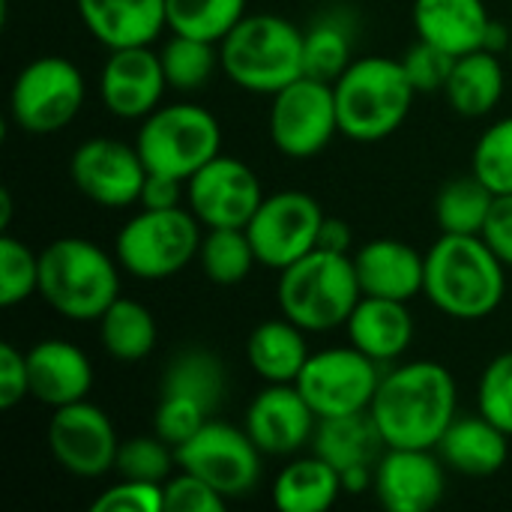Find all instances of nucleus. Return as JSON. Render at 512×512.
I'll return each instance as SVG.
<instances>
[{
  "instance_id": "obj_11",
  "label": "nucleus",
  "mask_w": 512,
  "mask_h": 512,
  "mask_svg": "<svg viewBox=\"0 0 512 512\" xmlns=\"http://www.w3.org/2000/svg\"><path fill=\"white\" fill-rule=\"evenodd\" d=\"M174 453H177V468L207 480L228 501L243 498L258 486L264 453L249 438L246 429H237L231 423L207 420Z\"/></svg>"
},
{
  "instance_id": "obj_44",
  "label": "nucleus",
  "mask_w": 512,
  "mask_h": 512,
  "mask_svg": "<svg viewBox=\"0 0 512 512\" xmlns=\"http://www.w3.org/2000/svg\"><path fill=\"white\" fill-rule=\"evenodd\" d=\"M30 396V375H27V354L18 351L12 342L0 345V408L9 411Z\"/></svg>"
},
{
  "instance_id": "obj_45",
  "label": "nucleus",
  "mask_w": 512,
  "mask_h": 512,
  "mask_svg": "<svg viewBox=\"0 0 512 512\" xmlns=\"http://www.w3.org/2000/svg\"><path fill=\"white\" fill-rule=\"evenodd\" d=\"M492 252L512 267V195H498L495 204H492V213L486 219V228L480 234Z\"/></svg>"
},
{
  "instance_id": "obj_38",
  "label": "nucleus",
  "mask_w": 512,
  "mask_h": 512,
  "mask_svg": "<svg viewBox=\"0 0 512 512\" xmlns=\"http://www.w3.org/2000/svg\"><path fill=\"white\" fill-rule=\"evenodd\" d=\"M177 453L168 441L153 435H138L120 444L114 471L126 480H144V483H165L174 474Z\"/></svg>"
},
{
  "instance_id": "obj_18",
  "label": "nucleus",
  "mask_w": 512,
  "mask_h": 512,
  "mask_svg": "<svg viewBox=\"0 0 512 512\" xmlns=\"http://www.w3.org/2000/svg\"><path fill=\"white\" fill-rule=\"evenodd\" d=\"M444 459L435 450L384 447L375 462V495L390 512H429L444 498Z\"/></svg>"
},
{
  "instance_id": "obj_41",
  "label": "nucleus",
  "mask_w": 512,
  "mask_h": 512,
  "mask_svg": "<svg viewBox=\"0 0 512 512\" xmlns=\"http://www.w3.org/2000/svg\"><path fill=\"white\" fill-rule=\"evenodd\" d=\"M165 512H225L228 498L219 495L207 480L189 474L180 468V474H171L165 483Z\"/></svg>"
},
{
  "instance_id": "obj_26",
  "label": "nucleus",
  "mask_w": 512,
  "mask_h": 512,
  "mask_svg": "<svg viewBox=\"0 0 512 512\" xmlns=\"http://www.w3.org/2000/svg\"><path fill=\"white\" fill-rule=\"evenodd\" d=\"M435 450L447 468L465 477H492L510 459V435L483 414L456 417Z\"/></svg>"
},
{
  "instance_id": "obj_7",
  "label": "nucleus",
  "mask_w": 512,
  "mask_h": 512,
  "mask_svg": "<svg viewBox=\"0 0 512 512\" xmlns=\"http://www.w3.org/2000/svg\"><path fill=\"white\" fill-rule=\"evenodd\" d=\"M201 249V222L189 207L147 210L132 216L114 243L117 261L126 273L144 282L177 276Z\"/></svg>"
},
{
  "instance_id": "obj_27",
  "label": "nucleus",
  "mask_w": 512,
  "mask_h": 512,
  "mask_svg": "<svg viewBox=\"0 0 512 512\" xmlns=\"http://www.w3.org/2000/svg\"><path fill=\"white\" fill-rule=\"evenodd\" d=\"M303 333L306 330L285 315L261 321L246 339V360L252 372L267 384H294L309 360Z\"/></svg>"
},
{
  "instance_id": "obj_24",
  "label": "nucleus",
  "mask_w": 512,
  "mask_h": 512,
  "mask_svg": "<svg viewBox=\"0 0 512 512\" xmlns=\"http://www.w3.org/2000/svg\"><path fill=\"white\" fill-rule=\"evenodd\" d=\"M348 342L375 363L399 360L414 342V318L408 303L387 297H360L348 324Z\"/></svg>"
},
{
  "instance_id": "obj_20",
  "label": "nucleus",
  "mask_w": 512,
  "mask_h": 512,
  "mask_svg": "<svg viewBox=\"0 0 512 512\" xmlns=\"http://www.w3.org/2000/svg\"><path fill=\"white\" fill-rule=\"evenodd\" d=\"M318 426V414L297 384H270L246 411V432L267 456H291L303 450Z\"/></svg>"
},
{
  "instance_id": "obj_32",
  "label": "nucleus",
  "mask_w": 512,
  "mask_h": 512,
  "mask_svg": "<svg viewBox=\"0 0 512 512\" xmlns=\"http://www.w3.org/2000/svg\"><path fill=\"white\" fill-rule=\"evenodd\" d=\"M354 51V24L345 12H330L303 30V60L306 75L321 81H336L351 66Z\"/></svg>"
},
{
  "instance_id": "obj_33",
  "label": "nucleus",
  "mask_w": 512,
  "mask_h": 512,
  "mask_svg": "<svg viewBox=\"0 0 512 512\" xmlns=\"http://www.w3.org/2000/svg\"><path fill=\"white\" fill-rule=\"evenodd\" d=\"M495 192L471 171L468 177L450 180L435 201V219L441 234H474L480 237L495 204Z\"/></svg>"
},
{
  "instance_id": "obj_4",
  "label": "nucleus",
  "mask_w": 512,
  "mask_h": 512,
  "mask_svg": "<svg viewBox=\"0 0 512 512\" xmlns=\"http://www.w3.org/2000/svg\"><path fill=\"white\" fill-rule=\"evenodd\" d=\"M120 261L84 237H60L39 252V297L63 318L99 321L120 297Z\"/></svg>"
},
{
  "instance_id": "obj_2",
  "label": "nucleus",
  "mask_w": 512,
  "mask_h": 512,
  "mask_svg": "<svg viewBox=\"0 0 512 512\" xmlns=\"http://www.w3.org/2000/svg\"><path fill=\"white\" fill-rule=\"evenodd\" d=\"M504 267L507 264L483 237L441 234V240L426 252L423 294L438 312L456 321H480L504 303Z\"/></svg>"
},
{
  "instance_id": "obj_1",
  "label": "nucleus",
  "mask_w": 512,
  "mask_h": 512,
  "mask_svg": "<svg viewBox=\"0 0 512 512\" xmlns=\"http://www.w3.org/2000/svg\"><path fill=\"white\" fill-rule=\"evenodd\" d=\"M456 378L435 360H411L381 375L369 414L387 447L435 450L456 420Z\"/></svg>"
},
{
  "instance_id": "obj_31",
  "label": "nucleus",
  "mask_w": 512,
  "mask_h": 512,
  "mask_svg": "<svg viewBox=\"0 0 512 512\" xmlns=\"http://www.w3.org/2000/svg\"><path fill=\"white\" fill-rule=\"evenodd\" d=\"M99 339L108 357L120 363H138L153 354L159 330L153 312L129 297H117L99 315Z\"/></svg>"
},
{
  "instance_id": "obj_36",
  "label": "nucleus",
  "mask_w": 512,
  "mask_h": 512,
  "mask_svg": "<svg viewBox=\"0 0 512 512\" xmlns=\"http://www.w3.org/2000/svg\"><path fill=\"white\" fill-rule=\"evenodd\" d=\"M159 57H162L168 87L174 90H201L213 78L216 66H222L219 42H207V39H195L183 33H171Z\"/></svg>"
},
{
  "instance_id": "obj_47",
  "label": "nucleus",
  "mask_w": 512,
  "mask_h": 512,
  "mask_svg": "<svg viewBox=\"0 0 512 512\" xmlns=\"http://www.w3.org/2000/svg\"><path fill=\"white\" fill-rule=\"evenodd\" d=\"M351 243H354L351 225H348L345 219L324 216L321 231H318V246H315V249H327V252H342V255H348V252H351Z\"/></svg>"
},
{
  "instance_id": "obj_39",
  "label": "nucleus",
  "mask_w": 512,
  "mask_h": 512,
  "mask_svg": "<svg viewBox=\"0 0 512 512\" xmlns=\"http://www.w3.org/2000/svg\"><path fill=\"white\" fill-rule=\"evenodd\" d=\"M471 171L495 192V195H512V117L492 123L471 159Z\"/></svg>"
},
{
  "instance_id": "obj_40",
  "label": "nucleus",
  "mask_w": 512,
  "mask_h": 512,
  "mask_svg": "<svg viewBox=\"0 0 512 512\" xmlns=\"http://www.w3.org/2000/svg\"><path fill=\"white\" fill-rule=\"evenodd\" d=\"M477 408L486 420L504 429L512 438V351L498 354L480 378Z\"/></svg>"
},
{
  "instance_id": "obj_13",
  "label": "nucleus",
  "mask_w": 512,
  "mask_h": 512,
  "mask_svg": "<svg viewBox=\"0 0 512 512\" xmlns=\"http://www.w3.org/2000/svg\"><path fill=\"white\" fill-rule=\"evenodd\" d=\"M381 363L348 348H327L309 354L300 378L294 381L303 399L312 405V411L321 417H342V414H360L369 411L378 384H381Z\"/></svg>"
},
{
  "instance_id": "obj_46",
  "label": "nucleus",
  "mask_w": 512,
  "mask_h": 512,
  "mask_svg": "<svg viewBox=\"0 0 512 512\" xmlns=\"http://www.w3.org/2000/svg\"><path fill=\"white\" fill-rule=\"evenodd\" d=\"M183 183H186V180H180V177H168V174L147 171V180H144V189H141L138 204H141V207H147V210H168V207H180Z\"/></svg>"
},
{
  "instance_id": "obj_48",
  "label": "nucleus",
  "mask_w": 512,
  "mask_h": 512,
  "mask_svg": "<svg viewBox=\"0 0 512 512\" xmlns=\"http://www.w3.org/2000/svg\"><path fill=\"white\" fill-rule=\"evenodd\" d=\"M510 27H504L501 21L492 18L489 30H486V42H483V51H492V54H501L504 48H510Z\"/></svg>"
},
{
  "instance_id": "obj_17",
  "label": "nucleus",
  "mask_w": 512,
  "mask_h": 512,
  "mask_svg": "<svg viewBox=\"0 0 512 512\" xmlns=\"http://www.w3.org/2000/svg\"><path fill=\"white\" fill-rule=\"evenodd\" d=\"M69 174L84 198L99 207L120 210L138 204L147 180V165L135 144H123L114 138H90L72 153Z\"/></svg>"
},
{
  "instance_id": "obj_12",
  "label": "nucleus",
  "mask_w": 512,
  "mask_h": 512,
  "mask_svg": "<svg viewBox=\"0 0 512 512\" xmlns=\"http://www.w3.org/2000/svg\"><path fill=\"white\" fill-rule=\"evenodd\" d=\"M339 132L336 93L330 81L300 75L279 93L270 105V138L288 159L318 156Z\"/></svg>"
},
{
  "instance_id": "obj_50",
  "label": "nucleus",
  "mask_w": 512,
  "mask_h": 512,
  "mask_svg": "<svg viewBox=\"0 0 512 512\" xmlns=\"http://www.w3.org/2000/svg\"><path fill=\"white\" fill-rule=\"evenodd\" d=\"M507 51H510V57H512V36H510V48H507Z\"/></svg>"
},
{
  "instance_id": "obj_5",
  "label": "nucleus",
  "mask_w": 512,
  "mask_h": 512,
  "mask_svg": "<svg viewBox=\"0 0 512 512\" xmlns=\"http://www.w3.org/2000/svg\"><path fill=\"white\" fill-rule=\"evenodd\" d=\"M360 297L363 291L351 255L312 249L291 267L279 270V309L306 333H330L345 327Z\"/></svg>"
},
{
  "instance_id": "obj_28",
  "label": "nucleus",
  "mask_w": 512,
  "mask_h": 512,
  "mask_svg": "<svg viewBox=\"0 0 512 512\" xmlns=\"http://www.w3.org/2000/svg\"><path fill=\"white\" fill-rule=\"evenodd\" d=\"M312 447L321 459H327L339 474L357 465H375L381 459L384 438L369 411L321 417L312 435Z\"/></svg>"
},
{
  "instance_id": "obj_8",
  "label": "nucleus",
  "mask_w": 512,
  "mask_h": 512,
  "mask_svg": "<svg viewBox=\"0 0 512 512\" xmlns=\"http://www.w3.org/2000/svg\"><path fill=\"white\" fill-rule=\"evenodd\" d=\"M222 399H225L222 360L207 348H186L168 363L162 375L153 432L177 450L207 420H213Z\"/></svg>"
},
{
  "instance_id": "obj_37",
  "label": "nucleus",
  "mask_w": 512,
  "mask_h": 512,
  "mask_svg": "<svg viewBox=\"0 0 512 512\" xmlns=\"http://www.w3.org/2000/svg\"><path fill=\"white\" fill-rule=\"evenodd\" d=\"M39 294V255L12 234L0 237V306L12 309Z\"/></svg>"
},
{
  "instance_id": "obj_35",
  "label": "nucleus",
  "mask_w": 512,
  "mask_h": 512,
  "mask_svg": "<svg viewBox=\"0 0 512 512\" xmlns=\"http://www.w3.org/2000/svg\"><path fill=\"white\" fill-rule=\"evenodd\" d=\"M165 12L171 33L222 42L246 18V0H165Z\"/></svg>"
},
{
  "instance_id": "obj_21",
  "label": "nucleus",
  "mask_w": 512,
  "mask_h": 512,
  "mask_svg": "<svg viewBox=\"0 0 512 512\" xmlns=\"http://www.w3.org/2000/svg\"><path fill=\"white\" fill-rule=\"evenodd\" d=\"M354 270L360 291L366 297H387L411 303L417 294H423L426 285V255H420L414 246L381 237L360 246L354 255Z\"/></svg>"
},
{
  "instance_id": "obj_23",
  "label": "nucleus",
  "mask_w": 512,
  "mask_h": 512,
  "mask_svg": "<svg viewBox=\"0 0 512 512\" xmlns=\"http://www.w3.org/2000/svg\"><path fill=\"white\" fill-rule=\"evenodd\" d=\"M93 39L105 48L150 45L168 27L165 0H75Z\"/></svg>"
},
{
  "instance_id": "obj_34",
  "label": "nucleus",
  "mask_w": 512,
  "mask_h": 512,
  "mask_svg": "<svg viewBox=\"0 0 512 512\" xmlns=\"http://www.w3.org/2000/svg\"><path fill=\"white\" fill-rule=\"evenodd\" d=\"M198 261L213 285H240L258 264V255L246 228H207Z\"/></svg>"
},
{
  "instance_id": "obj_49",
  "label": "nucleus",
  "mask_w": 512,
  "mask_h": 512,
  "mask_svg": "<svg viewBox=\"0 0 512 512\" xmlns=\"http://www.w3.org/2000/svg\"><path fill=\"white\" fill-rule=\"evenodd\" d=\"M9 219H12V198H9V192L3 189V192H0V228H9Z\"/></svg>"
},
{
  "instance_id": "obj_10",
  "label": "nucleus",
  "mask_w": 512,
  "mask_h": 512,
  "mask_svg": "<svg viewBox=\"0 0 512 512\" xmlns=\"http://www.w3.org/2000/svg\"><path fill=\"white\" fill-rule=\"evenodd\" d=\"M84 96L87 87L81 69L60 54H45L30 60L15 75L9 90V114L24 132L51 135L78 117Z\"/></svg>"
},
{
  "instance_id": "obj_43",
  "label": "nucleus",
  "mask_w": 512,
  "mask_h": 512,
  "mask_svg": "<svg viewBox=\"0 0 512 512\" xmlns=\"http://www.w3.org/2000/svg\"><path fill=\"white\" fill-rule=\"evenodd\" d=\"M93 512H165V489L162 483L126 480L108 486L93 504Z\"/></svg>"
},
{
  "instance_id": "obj_3",
  "label": "nucleus",
  "mask_w": 512,
  "mask_h": 512,
  "mask_svg": "<svg viewBox=\"0 0 512 512\" xmlns=\"http://www.w3.org/2000/svg\"><path fill=\"white\" fill-rule=\"evenodd\" d=\"M333 93L339 132L363 144L393 135L405 123L417 96L402 60L390 57L351 60V66L333 81Z\"/></svg>"
},
{
  "instance_id": "obj_29",
  "label": "nucleus",
  "mask_w": 512,
  "mask_h": 512,
  "mask_svg": "<svg viewBox=\"0 0 512 512\" xmlns=\"http://www.w3.org/2000/svg\"><path fill=\"white\" fill-rule=\"evenodd\" d=\"M504 84H507V75H504L501 57L480 48V51L456 57L444 96L453 105V111H459L462 117H486L489 111L498 108L504 96Z\"/></svg>"
},
{
  "instance_id": "obj_14",
  "label": "nucleus",
  "mask_w": 512,
  "mask_h": 512,
  "mask_svg": "<svg viewBox=\"0 0 512 512\" xmlns=\"http://www.w3.org/2000/svg\"><path fill=\"white\" fill-rule=\"evenodd\" d=\"M324 222L321 204L300 189H285L264 195L255 216L246 225L258 264L270 270H285L318 246V231Z\"/></svg>"
},
{
  "instance_id": "obj_42",
  "label": "nucleus",
  "mask_w": 512,
  "mask_h": 512,
  "mask_svg": "<svg viewBox=\"0 0 512 512\" xmlns=\"http://www.w3.org/2000/svg\"><path fill=\"white\" fill-rule=\"evenodd\" d=\"M402 66H405V72H408L417 93H432V90L444 93V87L450 81V72L456 66V57L447 54L444 48L432 45V42L417 39V45L402 57Z\"/></svg>"
},
{
  "instance_id": "obj_19",
  "label": "nucleus",
  "mask_w": 512,
  "mask_h": 512,
  "mask_svg": "<svg viewBox=\"0 0 512 512\" xmlns=\"http://www.w3.org/2000/svg\"><path fill=\"white\" fill-rule=\"evenodd\" d=\"M168 87L162 57L150 45L114 48L99 75L102 105L123 120H144L162 102Z\"/></svg>"
},
{
  "instance_id": "obj_15",
  "label": "nucleus",
  "mask_w": 512,
  "mask_h": 512,
  "mask_svg": "<svg viewBox=\"0 0 512 512\" xmlns=\"http://www.w3.org/2000/svg\"><path fill=\"white\" fill-rule=\"evenodd\" d=\"M48 447L57 465L81 480H96L117 465V432L108 414L87 399L54 408L48 420Z\"/></svg>"
},
{
  "instance_id": "obj_16",
  "label": "nucleus",
  "mask_w": 512,
  "mask_h": 512,
  "mask_svg": "<svg viewBox=\"0 0 512 512\" xmlns=\"http://www.w3.org/2000/svg\"><path fill=\"white\" fill-rule=\"evenodd\" d=\"M186 198L204 228H246L264 201V189L246 162L219 153L186 180Z\"/></svg>"
},
{
  "instance_id": "obj_9",
  "label": "nucleus",
  "mask_w": 512,
  "mask_h": 512,
  "mask_svg": "<svg viewBox=\"0 0 512 512\" xmlns=\"http://www.w3.org/2000/svg\"><path fill=\"white\" fill-rule=\"evenodd\" d=\"M135 147L147 171L189 180L222 153V126L201 105H159L144 117Z\"/></svg>"
},
{
  "instance_id": "obj_30",
  "label": "nucleus",
  "mask_w": 512,
  "mask_h": 512,
  "mask_svg": "<svg viewBox=\"0 0 512 512\" xmlns=\"http://www.w3.org/2000/svg\"><path fill=\"white\" fill-rule=\"evenodd\" d=\"M342 474L318 453L285 465L273 483V504L282 512H324L342 495Z\"/></svg>"
},
{
  "instance_id": "obj_25",
  "label": "nucleus",
  "mask_w": 512,
  "mask_h": 512,
  "mask_svg": "<svg viewBox=\"0 0 512 512\" xmlns=\"http://www.w3.org/2000/svg\"><path fill=\"white\" fill-rule=\"evenodd\" d=\"M492 15L483 0H414L417 39L444 48L453 57L480 51Z\"/></svg>"
},
{
  "instance_id": "obj_22",
  "label": "nucleus",
  "mask_w": 512,
  "mask_h": 512,
  "mask_svg": "<svg viewBox=\"0 0 512 512\" xmlns=\"http://www.w3.org/2000/svg\"><path fill=\"white\" fill-rule=\"evenodd\" d=\"M30 399L48 408H63L87 399L93 366L87 354L66 339H42L27 351Z\"/></svg>"
},
{
  "instance_id": "obj_6",
  "label": "nucleus",
  "mask_w": 512,
  "mask_h": 512,
  "mask_svg": "<svg viewBox=\"0 0 512 512\" xmlns=\"http://www.w3.org/2000/svg\"><path fill=\"white\" fill-rule=\"evenodd\" d=\"M219 60L240 90L273 96L306 75L303 30L282 15H246L219 42Z\"/></svg>"
}]
</instances>
